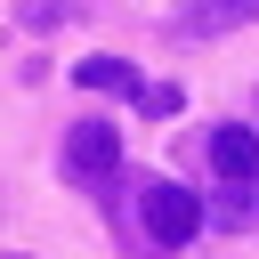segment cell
Instances as JSON below:
<instances>
[{
  "instance_id": "1",
  "label": "cell",
  "mask_w": 259,
  "mask_h": 259,
  "mask_svg": "<svg viewBox=\"0 0 259 259\" xmlns=\"http://www.w3.org/2000/svg\"><path fill=\"white\" fill-rule=\"evenodd\" d=\"M130 202H138V251H154V259L186 251V243L202 235V219H210V210H202V194H194V186H178V178H146Z\"/></svg>"
},
{
  "instance_id": "2",
  "label": "cell",
  "mask_w": 259,
  "mask_h": 259,
  "mask_svg": "<svg viewBox=\"0 0 259 259\" xmlns=\"http://www.w3.org/2000/svg\"><path fill=\"white\" fill-rule=\"evenodd\" d=\"M121 170V130L113 121H73L65 130V178L73 186H105Z\"/></svg>"
},
{
  "instance_id": "3",
  "label": "cell",
  "mask_w": 259,
  "mask_h": 259,
  "mask_svg": "<svg viewBox=\"0 0 259 259\" xmlns=\"http://www.w3.org/2000/svg\"><path fill=\"white\" fill-rule=\"evenodd\" d=\"M259 16V0H170V40H227Z\"/></svg>"
},
{
  "instance_id": "4",
  "label": "cell",
  "mask_w": 259,
  "mask_h": 259,
  "mask_svg": "<svg viewBox=\"0 0 259 259\" xmlns=\"http://www.w3.org/2000/svg\"><path fill=\"white\" fill-rule=\"evenodd\" d=\"M210 170L235 186V178H259V130H235V121H219L210 130Z\"/></svg>"
},
{
  "instance_id": "5",
  "label": "cell",
  "mask_w": 259,
  "mask_h": 259,
  "mask_svg": "<svg viewBox=\"0 0 259 259\" xmlns=\"http://www.w3.org/2000/svg\"><path fill=\"white\" fill-rule=\"evenodd\" d=\"M73 81H81L89 97H97V89H113V97H138V89H146V81H138V65H130V57H105V49H97V57H81V65H73Z\"/></svg>"
},
{
  "instance_id": "6",
  "label": "cell",
  "mask_w": 259,
  "mask_h": 259,
  "mask_svg": "<svg viewBox=\"0 0 259 259\" xmlns=\"http://www.w3.org/2000/svg\"><path fill=\"white\" fill-rule=\"evenodd\" d=\"M202 210H210L219 227H259V178H235V186H219Z\"/></svg>"
},
{
  "instance_id": "7",
  "label": "cell",
  "mask_w": 259,
  "mask_h": 259,
  "mask_svg": "<svg viewBox=\"0 0 259 259\" xmlns=\"http://www.w3.org/2000/svg\"><path fill=\"white\" fill-rule=\"evenodd\" d=\"M81 8L73 0H16V24H32V32H57V24H73Z\"/></svg>"
},
{
  "instance_id": "8",
  "label": "cell",
  "mask_w": 259,
  "mask_h": 259,
  "mask_svg": "<svg viewBox=\"0 0 259 259\" xmlns=\"http://www.w3.org/2000/svg\"><path fill=\"white\" fill-rule=\"evenodd\" d=\"M178 105H186V89H178V81H146V89H138V113H146V121H170Z\"/></svg>"
},
{
  "instance_id": "9",
  "label": "cell",
  "mask_w": 259,
  "mask_h": 259,
  "mask_svg": "<svg viewBox=\"0 0 259 259\" xmlns=\"http://www.w3.org/2000/svg\"><path fill=\"white\" fill-rule=\"evenodd\" d=\"M8 259H24V251H8Z\"/></svg>"
}]
</instances>
